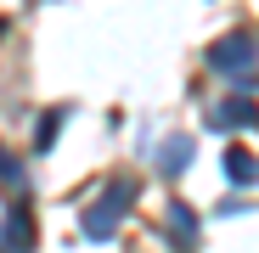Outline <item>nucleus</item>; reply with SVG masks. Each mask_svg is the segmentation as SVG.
I'll use <instances>...</instances> for the list:
<instances>
[{"instance_id": "nucleus-4", "label": "nucleus", "mask_w": 259, "mask_h": 253, "mask_svg": "<svg viewBox=\"0 0 259 253\" xmlns=\"http://www.w3.org/2000/svg\"><path fill=\"white\" fill-rule=\"evenodd\" d=\"M231 180H242V186L253 180V163H248V152H231Z\"/></svg>"}, {"instance_id": "nucleus-1", "label": "nucleus", "mask_w": 259, "mask_h": 253, "mask_svg": "<svg viewBox=\"0 0 259 253\" xmlns=\"http://www.w3.org/2000/svg\"><path fill=\"white\" fill-rule=\"evenodd\" d=\"M214 62H220V73L248 84V73H253V34H226L220 45H214Z\"/></svg>"}, {"instance_id": "nucleus-2", "label": "nucleus", "mask_w": 259, "mask_h": 253, "mask_svg": "<svg viewBox=\"0 0 259 253\" xmlns=\"http://www.w3.org/2000/svg\"><path fill=\"white\" fill-rule=\"evenodd\" d=\"M124 197H130V186L118 180V186L107 191V203H96L91 214H84V231H91V236H107V231L118 225V214H124Z\"/></svg>"}, {"instance_id": "nucleus-3", "label": "nucleus", "mask_w": 259, "mask_h": 253, "mask_svg": "<svg viewBox=\"0 0 259 253\" xmlns=\"http://www.w3.org/2000/svg\"><path fill=\"white\" fill-rule=\"evenodd\" d=\"M186 152H192V146H186V141H169V146H163V158H158V163H163V169H169V175H175V169H181V163H186Z\"/></svg>"}]
</instances>
